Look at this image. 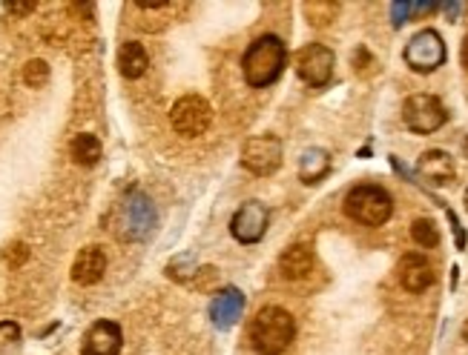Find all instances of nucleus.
Instances as JSON below:
<instances>
[{
	"mask_svg": "<svg viewBox=\"0 0 468 355\" xmlns=\"http://www.w3.org/2000/svg\"><path fill=\"white\" fill-rule=\"evenodd\" d=\"M296 75L313 89L328 87L333 78V52L322 43H308L302 52L296 55Z\"/></svg>",
	"mask_w": 468,
	"mask_h": 355,
	"instance_id": "nucleus-9",
	"label": "nucleus"
},
{
	"mask_svg": "<svg viewBox=\"0 0 468 355\" xmlns=\"http://www.w3.org/2000/svg\"><path fill=\"white\" fill-rule=\"evenodd\" d=\"M21 327L14 321H0V355H18Z\"/></svg>",
	"mask_w": 468,
	"mask_h": 355,
	"instance_id": "nucleus-23",
	"label": "nucleus"
},
{
	"mask_svg": "<svg viewBox=\"0 0 468 355\" xmlns=\"http://www.w3.org/2000/svg\"><path fill=\"white\" fill-rule=\"evenodd\" d=\"M213 109L202 95H184L170 109V124L184 138H198L210 129Z\"/></svg>",
	"mask_w": 468,
	"mask_h": 355,
	"instance_id": "nucleus-6",
	"label": "nucleus"
},
{
	"mask_svg": "<svg viewBox=\"0 0 468 355\" xmlns=\"http://www.w3.org/2000/svg\"><path fill=\"white\" fill-rule=\"evenodd\" d=\"M24 80L29 83L32 89L43 87V83L49 80V66H46V61H29L24 66Z\"/></svg>",
	"mask_w": 468,
	"mask_h": 355,
	"instance_id": "nucleus-24",
	"label": "nucleus"
},
{
	"mask_svg": "<svg viewBox=\"0 0 468 355\" xmlns=\"http://www.w3.org/2000/svg\"><path fill=\"white\" fill-rule=\"evenodd\" d=\"M305 14L313 26H328L330 21H337L339 4H333V0H313V4H305Z\"/></svg>",
	"mask_w": 468,
	"mask_h": 355,
	"instance_id": "nucleus-21",
	"label": "nucleus"
},
{
	"mask_svg": "<svg viewBox=\"0 0 468 355\" xmlns=\"http://www.w3.org/2000/svg\"><path fill=\"white\" fill-rule=\"evenodd\" d=\"M230 232L239 244H256L267 232V207L259 201H247L244 207L236 210L230 221Z\"/></svg>",
	"mask_w": 468,
	"mask_h": 355,
	"instance_id": "nucleus-10",
	"label": "nucleus"
},
{
	"mask_svg": "<svg viewBox=\"0 0 468 355\" xmlns=\"http://www.w3.org/2000/svg\"><path fill=\"white\" fill-rule=\"evenodd\" d=\"M437 9H440L437 4H411V0L403 4V0H399V4H391V21H394V26H403L411 18H423V14H431Z\"/></svg>",
	"mask_w": 468,
	"mask_h": 355,
	"instance_id": "nucleus-20",
	"label": "nucleus"
},
{
	"mask_svg": "<svg viewBox=\"0 0 468 355\" xmlns=\"http://www.w3.org/2000/svg\"><path fill=\"white\" fill-rule=\"evenodd\" d=\"M416 173L431 183H448L454 178V158L443 149H428L423 152L420 163H416Z\"/></svg>",
	"mask_w": 468,
	"mask_h": 355,
	"instance_id": "nucleus-15",
	"label": "nucleus"
},
{
	"mask_svg": "<svg viewBox=\"0 0 468 355\" xmlns=\"http://www.w3.org/2000/svg\"><path fill=\"white\" fill-rule=\"evenodd\" d=\"M156 227L153 201L141 192H129L115 210V232L124 241H144Z\"/></svg>",
	"mask_w": 468,
	"mask_h": 355,
	"instance_id": "nucleus-4",
	"label": "nucleus"
},
{
	"mask_svg": "<svg viewBox=\"0 0 468 355\" xmlns=\"http://www.w3.org/2000/svg\"><path fill=\"white\" fill-rule=\"evenodd\" d=\"M288 61V49L282 43V38L276 35H262L250 43V49L244 52L242 70H244V80L253 89L271 87V83L282 75Z\"/></svg>",
	"mask_w": 468,
	"mask_h": 355,
	"instance_id": "nucleus-1",
	"label": "nucleus"
},
{
	"mask_svg": "<svg viewBox=\"0 0 468 355\" xmlns=\"http://www.w3.org/2000/svg\"><path fill=\"white\" fill-rule=\"evenodd\" d=\"M463 338H465V341H468V321H465V327H463Z\"/></svg>",
	"mask_w": 468,
	"mask_h": 355,
	"instance_id": "nucleus-29",
	"label": "nucleus"
},
{
	"mask_svg": "<svg viewBox=\"0 0 468 355\" xmlns=\"http://www.w3.org/2000/svg\"><path fill=\"white\" fill-rule=\"evenodd\" d=\"M460 61H463L465 72H468V35H465V41H463V49H460Z\"/></svg>",
	"mask_w": 468,
	"mask_h": 355,
	"instance_id": "nucleus-28",
	"label": "nucleus"
},
{
	"mask_svg": "<svg viewBox=\"0 0 468 355\" xmlns=\"http://www.w3.org/2000/svg\"><path fill=\"white\" fill-rule=\"evenodd\" d=\"M70 152H72V161L75 163L92 166V163H98V158H101V141H98L95 135L83 132V135H78V138L72 141Z\"/></svg>",
	"mask_w": 468,
	"mask_h": 355,
	"instance_id": "nucleus-19",
	"label": "nucleus"
},
{
	"mask_svg": "<svg viewBox=\"0 0 468 355\" xmlns=\"http://www.w3.org/2000/svg\"><path fill=\"white\" fill-rule=\"evenodd\" d=\"M440 9L448 14V21H457V14L463 12V6H460V4H443Z\"/></svg>",
	"mask_w": 468,
	"mask_h": 355,
	"instance_id": "nucleus-27",
	"label": "nucleus"
},
{
	"mask_svg": "<svg viewBox=\"0 0 468 355\" xmlns=\"http://www.w3.org/2000/svg\"><path fill=\"white\" fill-rule=\"evenodd\" d=\"M35 9H38V4H6V12H12V14H29Z\"/></svg>",
	"mask_w": 468,
	"mask_h": 355,
	"instance_id": "nucleus-26",
	"label": "nucleus"
},
{
	"mask_svg": "<svg viewBox=\"0 0 468 355\" xmlns=\"http://www.w3.org/2000/svg\"><path fill=\"white\" fill-rule=\"evenodd\" d=\"M104 269H107V256L101 247H87L78 252V258L72 264V281L83 284V286H92L104 278Z\"/></svg>",
	"mask_w": 468,
	"mask_h": 355,
	"instance_id": "nucleus-14",
	"label": "nucleus"
},
{
	"mask_svg": "<svg viewBox=\"0 0 468 355\" xmlns=\"http://www.w3.org/2000/svg\"><path fill=\"white\" fill-rule=\"evenodd\" d=\"M296 335L293 315L282 307H264L250 324V344L259 355H282Z\"/></svg>",
	"mask_w": 468,
	"mask_h": 355,
	"instance_id": "nucleus-2",
	"label": "nucleus"
},
{
	"mask_svg": "<svg viewBox=\"0 0 468 355\" xmlns=\"http://www.w3.org/2000/svg\"><path fill=\"white\" fill-rule=\"evenodd\" d=\"M403 58H406V63L411 66L414 72L428 75V72L440 70V66L445 63V43L434 29H423L408 41Z\"/></svg>",
	"mask_w": 468,
	"mask_h": 355,
	"instance_id": "nucleus-7",
	"label": "nucleus"
},
{
	"mask_svg": "<svg viewBox=\"0 0 468 355\" xmlns=\"http://www.w3.org/2000/svg\"><path fill=\"white\" fill-rule=\"evenodd\" d=\"M411 238H414L416 244H420V247H425V249L437 247V244H440L437 224L428 221V218H416V221L411 224Z\"/></svg>",
	"mask_w": 468,
	"mask_h": 355,
	"instance_id": "nucleus-22",
	"label": "nucleus"
},
{
	"mask_svg": "<svg viewBox=\"0 0 468 355\" xmlns=\"http://www.w3.org/2000/svg\"><path fill=\"white\" fill-rule=\"evenodd\" d=\"M465 152H468V141H465Z\"/></svg>",
	"mask_w": 468,
	"mask_h": 355,
	"instance_id": "nucleus-31",
	"label": "nucleus"
},
{
	"mask_svg": "<svg viewBox=\"0 0 468 355\" xmlns=\"http://www.w3.org/2000/svg\"><path fill=\"white\" fill-rule=\"evenodd\" d=\"M242 163L253 175H273L282 166V141L276 135H253L242 146Z\"/></svg>",
	"mask_w": 468,
	"mask_h": 355,
	"instance_id": "nucleus-8",
	"label": "nucleus"
},
{
	"mask_svg": "<svg viewBox=\"0 0 468 355\" xmlns=\"http://www.w3.org/2000/svg\"><path fill=\"white\" fill-rule=\"evenodd\" d=\"M328 173H330V155L325 149L313 146L302 152V158H299V178H302V183H320Z\"/></svg>",
	"mask_w": 468,
	"mask_h": 355,
	"instance_id": "nucleus-17",
	"label": "nucleus"
},
{
	"mask_svg": "<svg viewBox=\"0 0 468 355\" xmlns=\"http://www.w3.org/2000/svg\"><path fill=\"white\" fill-rule=\"evenodd\" d=\"M403 121L416 135H431L448 121V112L437 95L420 92V95H411L403 104Z\"/></svg>",
	"mask_w": 468,
	"mask_h": 355,
	"instance_id": "nucleus-5",
	"label": "nucleus"
},
{
	"mask_svg": "<svg viewBox=\"0 0 468 355\" xmlns=\"http://www.w3.org/2000/svg\"><path fill=\"white\" fill-rule=\"evenodd\" d=\"M463 204H465V210H468V190H465V198H463Z\"/></svg>",
	"mask_w": 468,
	"mask_h": 355,
	"instance_id": "nucleus-30",
	"label": "nucleus"
},
{
	"mask_svg": "<svg viewBox=\"0 0 468 355\" xmlns=\"http://www.w3.org/2000/svg\"><path fill=\"white\" fill-rule=\"evenodd\" d=\"M149 66V58H147V49L136 41H127L121 49H119V72L129 80H136L147 72Z\"/></svg>",
	"mask_w": 468,
	"mask_h": 355,
	"instance_id": "nucleus-18",
	"label": "nucleus"
},
{
	"mask_svg": "<svg viewBox=\"0 0 468 355\" xmlns=\"http://www.w3.org/2000/svg\"><path fill=\"white\" fill-rule=\"evenodd\" d=\"M242 310H244L242 290H236V286H224V290L210 304V318L219 330H230L242 318Z\"/></svg>",
	"mask_w": 468,
	"mask_h": 355,
	"instance_id": "nucleus-13",
	"label": "nucleus"
},
{
	"mask_svg": "<svg viewBox=\"0 0 468 355\" xmlns=\"http://www.w3.org/2000/svg\"><path fill=\"white\" fill-rule=\"evenodd\" d=\"M24 258H26V247L24 244H12L9 252H6V261L18 266V264H24Z\"/></svg>",
	"mask_w": 468,
	"mask_h": 355,
	"instance_id": "nucleus-25",
	"label": "nucleus"
},
{
	"mask_svg": "<svg viewBox=\"0 0 468 355\" xmlns=\"http://www.w3.org/2000/svg\"><path fill=\"white\" fill-rule=\"evenodd\" d=\"M394 212L391 195L377 183H359L345 195V215L365 227H382Z\"/></svg>",
	"mask_w": 468,
	"mask_h": 355,
	"instance_id": "nucleus-3",
	"label": "nucleus"
},
{
	"mask_svg": "<svg viewBox=\"0 0 468 355\" xmlns=\"http://www.w3.org/2000/svg\"><path fill=\"white\" fill-rule=\"evenodd\" d=\"M396 276L408 293H423L434 284V266L425 256H420V252H408V256L399 258Z\"/></svg>",
	"mask_w": 468,
	"mask_h": 355,
	"instance_id": "nucleus-12",
	"label": "nucleus"
},
{
	"mask_svg": "<svg viewBox=\"0 0 468 355\" xmlns=\"http://www.w3.org/2000/svg\"><path fill=\"white\" fill-rule=\"evenodd\" d=\"M313 264H316V256H313V247H308V244H293L282 252V258H279L282 276L291 278V281L305 278L313 269Z\"/></svg>",
	"mask_w": 468,
	"mask_h": 355,
	"instance_id": "nucleus-16",
	"label": "nucleus"
},
{
	"mask_svg": "<svg viewBox=\"0 0 468 355\" xmlns=\"http://www.w3.org/2000/svg\"><path fill=\"white\" fill-rule=\"evenodd\" d=\"M121 327L115 321H95V324L83 332L81 352L83 355H119L121 352Z\"/></svg>",
	"mask_w": 468,
	"mask_h": 355,
	"instance_id": "nucleus-11",
	"label": "nucleus"
}]
</instances>
